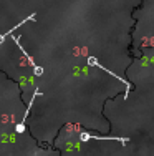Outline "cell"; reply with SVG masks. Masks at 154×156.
<instances>
[{
	"label": "cell",
	"mask_w": 154,
	"mask_h": 156,
	"mask_svg": "<svg viewBox=\"0 0 154 156\" xmlns=\"http://www.w3.org/2000/svg\"><path fill=\"white\" fill-rule=\"evenodd\" d=\"M88 65H90V66H98V68H100V70H104L106 73H109V75H111V76H115L116 80H119L121 83H124V85H126V96H128V93H129V91H131V88H133V87H131V83H128V80H124V78L118 76V75H116L115 72H111V70H108V68H106V66H103L101 63L98 62V60H96V58H94V57H88Z\"/></svg>",
	"instance_id": "obj_1"
},
{
	"label": "cell",
	"mask_w": 154,
	"mask_h": 156,
	"mask_svg": "<svg viewBox=\"0 0 154 156\" xmlns=\"http://www.w3.org/2000/svg\"><path fill=\"white\" fill-rule=\"evenodd\" d=\"M13 43H15V45H17L18 48H20V51L23 53V57L28 60V63H30V66L33 68V73H35V76H42V75H43V68H42V66H38V65H35V62L32 60V57L27 53V50H25V48L22 47V43H20V38H18V37H13Z\"/></svg>",
	"instance_id": "obj_2"
},
{
	"label": "cell",
	"mask_w": 154,
	"mask_h": 156,
	"mask_svg": "<svg viewBox=\"0 0 154 156\" xmlns=\"http://www.w3.org/2000/svg\"><path fill=\"white\" fill-rule=\"evenodd\" d=\"M80 140L81 141H90V140H115V141H119L121 144H126L129 138L128 136H93L90 133H81L80 135Z\"/></svg>",
	"instance_id": "obj_3"
},
{
	"label": "cell",
	"mask_w": 154,
	"mask_h": 156,
	"mask_svg": "<svg viewBox=\"0 0 154 156\" xmlns=\"http://www.w3.org/2000/svg\"><path fill=\"white\" fill-rule=\"evenodd\" d=\"M35 17H36V13H32L30 17H27L25 20H22L20 23H17L15 27L12 28V30H9V32H5V33H0V43H3V42H5V38H7L9 35H12V33H13V30H15L17 27H22V25H23V23H27V22H35Z\"/></svg>",
	"instance_id": "obj_4"
}]
</instances>
